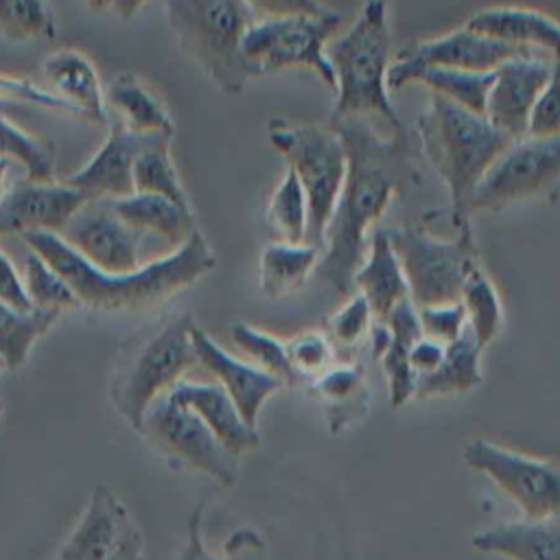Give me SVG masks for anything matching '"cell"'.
<instances>
[{
	"label": "cell",
	"mask_w": 560,
	"mask_h": 560,
	"mask_svg": "<svg viewBox=\"0 0 560 560\" xmlns=\"http://www.w3.org/2000/svg\"><path fill=\"white\" fill-rule=\"evenodd\" d=\"M348 153L346 182L326 230L319 278L337 293H354V273L368 252V230L387 210L394 195L411 186L418 175L405 129L381 136L370 118L330 120Z\"/></svg>",
	"instance_id": "1"
},
{
	"label": "cell",
	"mask_w": 560,
	"mask_h": 560,
	"mask_svg": "<svg viewBox=\"0 0 560 560\" xmlns=\"http://www.w3.org/2000/svg\"><path fill=\"white\" fill-rule=\"evenodd\" d=\"M22 241L70 284L81 306L103 313H133L166 304L217 267V256L199 230L171 254L131 273H105L92 267L55 232H26Z\"/></svg>",
	"instance_id": "2"
},
{
	"label": "cell",
	"mask_w": 560,
	"mask_h": 560,
	"mask_svg": "<svg viewBox=\"0 0 560 560\" xmlns=\"http://www.w3.org/2000/svg\"><path fill=\"white\" fill-rule=\"evenodd\" d=\"M192 326V313L182 311L138 328L120 343L109 378V400L133 431H142L151 405L197 365Z\"/></svg>",
	"instance_id": "3"
},
{
	"label": "cell",
	"mask_w": 560,
	"mask_h": 560,
	"mask_svg": "<svg viewBox=\"0 0 560 560\" xmlns=\"http://www.w3.org/2000/svg\"><path fill=\"white\" fill-rule=\"evenodd\" d=\"M427 162L448 190L453 228L470 223L468 201L494 160L512 144L483 114L431 94L429 107L416 118Z\"/></svg>",
	"instance_id": "4"
},
{
	"label": "cell",
	"mask_w": 560,
	"mask_h": 560,
	"mask_svg": "<svg viewBox=\"0 0 560 560\" xmlns=\"http://www.w3.org/2000/svg\"><path fill=\"white\" fill-rule=\"evenodd\" d=\"M389 42L387 0H365L352 26L328 42L326 55L337 81L332 120L378 116L392 131L405 129L387 88Z\"/></svg>",
	"instance_id": "5"
},
{
	"label": "cell",
	"mask_w": 560,
	"mask_h": 560,
	"mask_svg": "<svg viewBox=\"0 0 560 560\" xmlns=\"http://www.w3.org/2000/svg\"><path fill=\"white\" fill-rule=\"evenodd\" d=\"M166 20L182 52L225 94L238 96L258 79L243 55V35L256 20L245 0H164Z\"/></svg>",
	"instance_id": "6"
},
{
	"label": "cell",
	"mask_w": 560,
	"mask_h": 560,
	"mask_svg": "<svg viewBox=\"0 0 560 560\" xmlns=\"http://www.w3.org/2000/svg\"><path fill=\"white\" fill-rule=\"evenodd\" d=\"M271 147L284 158L308 199V234L306 243L324 249V238L332 212L337 208L348 153L341 136L332 127L300 125L287 118H271L267 125Z\"/></svg>",
	"instance_id": "7"
},
{
	"label": "cell",
	"mask_w": 560,
	"mask_h": 560,
	"mask_svg": "<svg viewBox=\"0 0 560 560\" xmlns=\"http://www.w3.org/2000/svg\"><path fill=\"white\" fill-rule=\"evenodd\" d=\"M455 230L453 238H438L420 225L387 230L416 308L459 302L466 280L481 267L470 223Z\"/></svg>",
	"instance_id": "8"
},
{
	"label": "cell",
	"mask_w": 560,
	"mask_h": 560,
	"mask_svg": "<svg viewBox=\"0 0 560 560\" xmlns=\"http://www.w3.org/2000/svg\"><path fill=\"white\" fill-rule=\"evenodd\" d=\"M341 24V15H287L260 18L243 35V55L254 66L258 79L284 68H311L330 90L337 88L335 70L326 46Z\"/></svg>",
	"instance_id": "9"
},
{
	"label": "cell",
	"mask_w": 560,
	"mask_h": 560,
	"mask_svg": "<svg viewBox=\"0 0 560 560\" xmlns=\"http://www.w3.org/2000/svg\"><path fill=\"white\" fill-rule=\"evenodd\" d=\"M560 195V136H525L494 160L468 201L470 212L503 210Z\"/></svg>",
	"instance_id": "10"
},
{
	"label": "cell",
	"mask_w": 560,
	"mask_h": 560,
	"mask_svg": "<svg viewBox=\"0 0 560 560\" xmlns=\"http://www.w3.org/2000/svg\"><path fill=\"white\" fill-rule=\"evenodd\" d=\"M464 464L488 477L514 501L523 518H560V466L486 438H472L462 448Z\"/></svg>",
	"instance_id": "11"
},
{
	"label": "cell",
	"mask_w": 560,
	"mask_h": 560,
	"mask_svg": "<svg viewBox=\"0 0 560 560\" xmlns=\"http://www.w3.org/2000/svg\"><path fill=\"white\" fill-rule=\"evenodd\" d=\"M140 435L171 466L192 468L223 486L238 479V457L217 440L195 411L177 405L166 394L147 411Z\"/></svg>",
	"instance_id": "12"
},
{
	"label": "cell",
	"mask_w": 560,
	"mask_h": 560,
	"mask_svg": "<svg viewBox=\"0 0 560 560\" xmlns=\"http://www.w3.org/2000/svg\"><path fill=\"white\" fill-rule=\"evenodd\" d=\"M81 258L105 273H131L140 267V232L127 225L109 201H88L59 234Z\"/></svg>",
	"instance_id": "13"
},
{
	"label": "cell",
	"mask_w": 560,
	"mask_h": 560,
	"mask_svg": "<svg viewBox=\"0 0 560 560\" xmlns=\"http://www.w3.org/2000/svg\"><path fill=\"white\" fill-rule=\"evenodd\" d=\"M518 55H538L529 50H521L497 39L483 37L466 26L448 31L444 35L411 42L400 48L392 59L389 72L400 74L413 68H451V70H468V72H494L501 63Z\"/></svg>",
	"instance_id": "14"
},
{
	"label": "cell",
	"mask_w": 560,
	"mask_h": 560,
	"mask_svg": "<svg viewBox=\"0 0 560 560\" xmlns=\"http://www.w3.org/2000/svg\"><path fill=\"white\" fill-rule=\"evenodd\" d=\"M90 199L66 182H15L0 195V236L26 232L61 234Z\"/></svg>",
	"instance_id": "15"
},
{
	"label": "cell",
	"mask_w": 560,
	"mask_h": 560,
	"mask_svg": "<svg viewBox=\"0 0 560 560\" xmlns=\"http://www.w3.org/2000/svg\"><path fill=\"white\" fill-rule=\"evenodd\" d=\"M553 59L542 55H518L494 70L488 92L486 118L508 138L527 136L532 109L551 77Z\"/></svg>",
	"instance_id": "16"
},
{
	"label": "cell",
	"mask_w": 560,
	"mask_h": 560,
	"mask_svg": "<svg viewBox=\"0 0 560 560\" xmlns=\"http://www.w3.org/2000/svg\"><path fill=\"white\" fill-rule=\"evenodd\" d=\"M155 138L129 131L120 120L109 122V131L96 153L63 182L81 190L90 201H112L136 192L133 188V162L138 153ZM168 138V136H166Z\"/></svg>",
	"instance_id": "17"
},
{
	"label": "cell",
	"mask_w": 560,
	"mask_h": 560,
	"mask_svg": "<svg viewBox=\"0 0 560 560\" xmlns=\"http://www.w3.org/2000/svg\"><path fill=\"white\" fill-rule=\"evenodd\" d=\"M190 339L197 354V363L203 365L217 378V383L232 396L243 420L256 429L262 405L280 387H284V383L273 374L260 370L258 365L232 357L197 324L190 330Z\"/></svg>",
	"instance_id": "18"
},
{
	"label": "cell",
	"mask_w": 560,
	"mask_h": 560,
	"mask_svg": "<svg viewBox=\"0 0 560 560\" xmlns=\"http://www.w3.org/2000/svg\"><path fill=\"white\" fill-rule=\"evenodd\" d=\"M39 88L57 98L68 114L109 125L105 94L90 57L77 48H57L39 61Z\"/></svg>",
	"instance_id": "19"
},
{
	"label": "cell",
	"mask_w": 560,
	"mask_h": 560,
	"mask_svg": "<svg viewBox=\"0 0 560 560\" xmlns=\"http://www.w3.org/2000/svg\"><path fill=\"white\" fill-rule=\"evenodd\" d=\"M466 28L501 44L560 59V22L532 7H486L468 15Z\"/></svg>",
	"instance_id": "20"
},
{
	"label": "cell",
	"mask_w": 560,
	"mask_h": 560,
	"mask_svg": "<svg viewBox=\"0 0 560 560\" xmlns=\"http://www.w3.org/2000/svg\"><path fill=\"white\" fill-rule=\"evenodd\" d=\"M166 396L195 411L232 455L241 457L243 453L258 448V429L243 420L232 396L219 383H195L182 378Z\"/></svg>",
	"instance_id": "21"
},
{
	"label": "cell",
	"mask_w": 560,
	"mask_h": 560,
	"mask_svg": "<svg viewBox=\"0 0 560 560\" xmlns=\"http://www.w3.org/2000/svg\"><path fill=\"white\" fill-rule=\"evenodd\" d=\"M129 518V510L107 486L94 488L85 512L61 542L55 560H107Z\"/></svg>",
	"instance_id": "22"
},
{
	"label": "cell",
	"mask_w": 560,
	"mask_h": 560,
	"mask_svg": "<svg viewBox=\"0 0 560 560\" xmlns=\"http://www.w3.org/2000/svg\"><path fill=\"white\" fill-rule=\"evenodd\" d=\"M354 291H359L376 319H385L400 302L409 300V284L387 230H374L368 252L354 273Z\"/></svg>",
	"instance_id": "23"
},
{
	"label": "cell",
	"mask_w": 560,
	"mask_h": 560,
	"mask_svg": "<svg viewBox=\"0 0 560 560\" xmlns=\"http://www.w3.org/2000/svg\"><path fill=\"white\" fill-rule=\"evenodd\" d=\"M470 545L505 560H560V518L497 523L472 534Z\"/></svg>",
	"instance_id": "24"
},
{
	"label": "cell",
	"mask_w": 560,
	"mask_h": 560,
	"mask_svg": "<svg viewBox=\"0 0 560 560\" xmlns=\"http://www.w3.org/2000/svg\"><path fill=\"white\" fill-rule=\"evenodd\" d=\"M383 322L389 328V343L378 361H381L385 378H387L389 405L394 409H398V407L407 405L409 400H413V396H416L418 376L411 370L409 354H411L413 343L422 337V330H420V322H418V311L411 304V300L400 302Z\"/></svg>",
	"instance_id": "25"
},
{
	"label": "cell",
	"mask_w": 560,
	"mask_h": 560,
	"mask_svg": "<svg viewBox=\"0 0 560 560\" xmlns=\"http://www.w3.org/2000/svg\"><path fill=\"white\" fill-rule=\"evenodd\" d=\"M109 206L127 225L140 234L149 232L162 236L175 247L186 243L197 232L192 208H184L160 195L131 192L127 197L112 199Z\"/></svg>",
	"instance_id": "26"
},
{
	"label": "cell",
	"mask_w": 560,
	"mask_h": 560,
	"mask_svg": "<svg viewBox=\"0 0 560 560\" xmlns=\"http://www.w3.org/2000/svg\"><path fill=\"white\" fill-rule=\"evenodd\" d=\"M308 392L322 402L332 433H341L368 413L370 389L361 365H332L313 378Z\"/></svg>",
	"instance_id": "27"
},
{
	"label": "cell",
	"mask_w": 560,
	"mask_h": 560,
	"mask_svg": "<svg viewBox=\"0 0 560 560\" xmlns=\"http://www.w3.org/2000/svg\"><path fill=\"white\" fill-rule=\"evenodd\" d=\"M107 101L118 114V120L140 136H168L175 133V122L162 101L142 83L133 72H118L109 88Z\"/></svg>",
	"instance_id": "28"
},
{
	"label": "cell",
	"mask_w": 560,
	"mask_h": 560,
	"mask_svg": "<svg viewBox=\"0 0 560 560\" xmlns=\"http://www.w3.org/2000/svg\"><path fill=\"white\" fill-rule=\"evenodd\" d=\"M481 346L472 337L470 328L451 346L438 370L420 376L416 383L413 400H433L453 394H464L481 385Z\"/></svg>",
	"instance_id": "29"
},
{
	"label": "cell",
	"mask_w": 560,
	"mask_h": 560,
	"mask_svg": "<svg viewBox=\"0 0 560 560\" xmlns=\"http://www.w3.org/2000/svg\"><path fill=\"white\" fill-rule=\"evenodd\" d=\"M494 72H468L451 68H413L400 74L387 77L389 90H400L411 83L429 88L431 94H438L459 107H466L475 114L486 116L488 92L492 85Z\"/></svg>",
	"instance_id": "30"
},
{
	"label": "cell",
	"mask_w": 560,
	"mask_h": 560,
	"mask_svg": "<svg viewBox=\"0 0 560 560\" xmlns=\"http://www.w3.org/2000/svg\"><path fill=\"white\" fill-rule=\"evenodd\" d=\"M322 249L308 243L291 245L284 241L267 243L260 252V291L269 300H280L298 291L311 271L317 269Z\"/></svg>",
	"instance_id": "31"
},
{
	"label": "cell",
	"mask_w": 560,
	"mask_h": 560,
	"mask_svg": "<svg viewBox=\"0 0 560 560\" xmlns=\"http://www.w3.org/2000/svg\"><path fill=\"white\" fill-rule=\"evenodd\" d=\"M171 140L173 138L166 136L155 138L138 153L133 162V188L136 192L160 195L184 208H192L184 182L171 158Z\"/></svg>",
	"instance_id": "32"
},
{
	"label": "cell",
	"mask_w": 560,
	"mask_h": 560,
	"mask_svg": "<svg viewBox=\"0 0 560 560\" xmlns=\"http://www.w3.org/2000/svg\"><path fill=\"white\" fill-rule=\"evenodd\" d=\"M61 313L52 311H18L0 302V357L9 370L26 363L33 346L52 328Z\"/></svg>",
	"instance_id": "33"
},
{
	"label": "cell",
	"mask_w": 560,
	"mask_h": 560,
	"mask_svg": "<svg viewBox=\"0 0 560 560\" xmlns=\"http://www.w3.org/2000/svg\"><path fill=\"white\" fill-rule=\"evenodd\" d=\"M267 223L280 241L300 245L308 234V199L298 175L287 168L267 203Z\"/></svg>",
	"instance_id": "34"
},
{
	"label": "cell",
	"mask_w": 560,
	"mask_h": 560,
	"mask_svg": "<svg viewBox=\"0 0 560 560\" xmlns=\"http://www.w3.org/2000/svg\"><path fill=\"white\" fill-rule=\"evenodd\" d=\"M459 302L466 308L468 328L481 348L490 346L503 328V304L483 267L475 269L462 289Z\"/></svg>",
	"instance_id": "35"
},
{
	"label": "cell",
	"mask_w": 560,
	"mask_h": 560,
	"mask_svg": "<svg viewBox=\"0 0 560 560\" xmlns=\"http://www.w3.org/2000/svg\"><path fill=\"white\" fill-rule=\"evenodd\" d=\"M0 158L20 162L33 182H57L52 142L28 133L4 114H0Z\"/></svg>",
	"instance_id": "36"
},
{
	"label": "cell",
	"mask_w": 560,
	"mask_h": 560,
	"mask_svg": "<svg viewBox=\"0 0 560 560\" xmlns=\"http://www.w3.org/2000/svg\"><path fill=\"white\" fill-rule=\"evenodd\" d=\"M203 508L206 501L197 503L186 523V542L179 553V560H262L265 556V540L254 529H238L234 532L225 545L223 553H212L203 545Z\"/></svg>",
	"instance_id": "37"
},
{
	"label": "cell",
	"mask_w": 560,
	"mask_h": 560,
	"mask_svg": "<svg viewBox=\"0 0 560 560\" xmlns=\"http://www.w3.org/2000/svg\"><path fill=\"white\" fill-rule=\"evenodd\" d=\"M230 335H232V341L260 370L273 374L284 385H298L302 381V376L293 370V365L289 361L287 341H280L278 337H273L247 322H234L230 326Z\"/></svg>",
	"instance_id": "38"
},
{
	"label": "cell",
	"mask_w": 560,
	"mask_h": 560,
	"mask_svg": "<svg viewBox=\"0 0 560 560\" xmlns=\"http://www.w3.org/2000/svg\"><path fill=\"white\" fill-rule=\"evenodd\" d=\"M0 37L9 42L55 39L52 4L48 0H0Z\"/></svg>",
	"instance_id": "39"
},
{
	"label": "cell",
	"mask_w": 560,
	"mask_h": 560,
	"mask_svg": "<svg viewBox=\"0 0 560 560\" xmlns=\"http://www.w3.org/2000/svg\"><path fill=\"white\" fill-rule=\"evenodd\" d=\"M22 280L33 308L63 313L81 306L70 284L35 252H31L24 260Z\"/></svg>",
	"instance_id": "40"
},
{
	"label": "cell",
	"mask_w": 560,
	"mask_h": 560,
	"mask_svg": "<svg viewBox=\"0 0 560 560\" xmlns=\"http://www.w3.org/2000/svg\"><path fill=\"white\" fill-rule=\"evenodd\" d=\"M287 354L293 370L306 378H317L335 365V343L326 332L304 330L287 341Z\"/></svg>",
	"instance_id": "41"
},
{
	"label": "cell",
	"mask_w": 560,
	"mask_h": 560,
	"mask_svg": "<svg viewBox=\"0 0 560 560\" xmlns=\"http://www.w3.org/2000/svg\"><path fill=\"white\" fill-rule=\"evenodd\" d=\"M372 317H374V313H372L368 300L359 291H354L326 319V335L330 337L332 343L343 346V348H352V346L361 343V339L365 335H370Z\"/></svg>",
	"instance_id": "42"
},
{
	"label": "cell",
	"mask_w": 560,
	"mask_h": 560,
	"mask_svg": "<svg viewBox=\"0 0 560 560\" xmlns=\"http://www.w3.org/2000/svg\"><path fill=\"white\" fill-rule=\"evenodd\" d=\"M416 311H418V322H420L422 335L442 346L455 343L468 328V317H466V308L462 302L424 306V308H416Z\"/></svg>",
	"instance_id": "43"
},
{
	"label": "cell",
	"mask_w": 560,
	"mask_h": 560,
	"mask_svg": "<svg viewBox=\"0 0 560 560\" xmlns=\"http://www.w3.org/2000/svg\"><path fill=\"white\" fill-rule=\"evenodd\" d=\"M527 136H536V138L560 136V59H553L551 77L532 109Z\"/></svg>",
	"instance_id": "44"
},
{
	"label": "cell",
	"mask_w": 560,
	"mask_h": 560,
	"mask_svg": "<svg viewBox=\"0 0 560 560\" xmlns=\"http://www.w3.org/2000/svg\"><path fill=\"white\" fill-rule=\"evenodd\" d=\"M0 101H22V103H33L46 109L55 112H66V107L52 98L46 90L39 88V83L28 81L24 77H13V74H2L0 72Z\"/></svg>",
	"instance_id": "45"
},
{
	"label": "cell",
	"mask_w": 560,
	"mask_h": 560,
	"mask_svg": "<svg viewBox=\"0 0 560 560\" xmlns=\"http://www.w3.org/2000/svg\"><path fill=\"white\" fill-rule=\"evenodd\" d=\"M256 20L287 18V15H326L332 9L322 0H245Z\"/></svg>",
	"instance_id": "46"
},
{
	"label": "cell",
	"mask_w": 560,
	"mask_h": 560,
	"mask_svg": "<svg viewBox=\"0 0 560 560\" xmlns=\"http://www.w3.org/2000/svg\"><path fill=\"white\" fill-rule=\"evenodd\" d=\"M0 302L18 308V311H33V304L26 295L24 280L18 273L15 265L0 252Z\"/></svg>",
	"instance_id": "47"
},
{
	"label": "cell",
	"mask_w": 560,
	"mask_h": 560,
	"mask_svg": "<svg viewBox=\"0 0 560 560\" xmlns=\"http://www.w3.org/2000/svg\"><path fill=\"white\" fill-rule=\"evenodd\" d=\"M446 354V346L429 339V337H420L413 348H411V354H409V363H411V370L413 374L420 378V376H427L431 374L433 370H438V365L442 363Z\"/></svg>",
	"instance_id": "48"
},
{
	"label": "cell",
	"mask_w": 560,
	"mask_h": 560,
	"mask_svg": "<svg viewBox=\"0 0 560 560\" xmlns=\"http://www.w3.org/2000/svg\"><path fill=\"white\" fill-rule=\"evenodd\" d=\"M107 560H144V538L133 518L127 521V525H125L114 551L107 556Z\"/></svg>",
	"instance_id": "49"
},
{
	"label": "cell",
	"mask_w": 560,
	"mask_h": 560,
	"mask_svg": "<svg viewBox=\"0 0 560 560\" xmlns=\"http://www.w3.org/2000/svg\"><path fill=\"white\" fill-rule=\"evenodd\" d=\"M147 2H149V0H116L114 11H116L118 15H122V18H131V15H136Z\"/></svg>",
	"instance_id": "50"
},
{
	"label": "cell",
	"mask_w": 560,
	"mask_h": 560,
	"mask_svg": "<svg viewBox=\"0 0 560 560\" xmlns=\"http://www.w3.org/2000/svg\"><path fill=\"white\" fill-rule=\"evenodd\" d=\"M90 9H94V11H103V9H114V4H116V0H83Z\"/></svg>",
	"instance_id": "51"
},
{
	"label": "cell",
	"mask_w": 560,
	"mask_h": 560,
	"mask_svg": "<svg viewBox=\"0 0 560 560\" xmlns=\"http://www.w3.org/2000/svg\"><path fill=\"white\" fill-rule=\"evenodd\" d=\"M7 171H9V160H7V158H0V188H2V182H4Z\"/></svg>",
	"instance_id": "52"
},
{
	"label": "cell",
	"mask_w": 560,
	"mask_h": 560,
	"mask_svg": "<svg viewBox=\"0 0 560 560\" xmlns=\"http://www.w3.org/2000/svg\"><path fill=\"white\" fill-rule=\"evenodd\" d=\"M2 370H9V368H7V361L0 357V372H2Z\"/></svg>",
	"instance_id": "53"
},
{
	"label": "cell",
	"mask_w": 560,
	"mask_h": 560,
	"mask_svg": "<svg viewBox=\"0 0 560 560\" xmlns=\"http://www.w3.org/2000/svg\"><path fill=\"white\" fill-rule=\"evenodd\" d=\"M0 413H2V402H0Z\"/></svg>",
	"instance_id": "54"
}]
</instances>
